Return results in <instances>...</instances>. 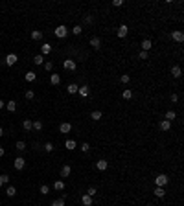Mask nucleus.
<instances>
[{
	"label": "nucleus",
	"mask_w": 184,
	"mask_h": 206,
	"mask_svg": "<svg viewBox=\"0 0 184 206\" xmlns=\"http://www.w3.org/2000/svg\"><path fill=\"white\" fill-rule=\"evenodd\" d=\"M64 147L68 149V151H74V149L77 147V144H76V140H66L64 142Z\"/></svg>",
	"instance_id": "obj_11"
},
{
	"label": "nucleus",
	"mask_w": 184,
	"mask_h": 206,
	"mask_svg": "<svg viewBox=\"0 0 184 206\" xmlns=\"http://www.w3.org/2000/svg\"><path fill=\"white\" fill-rule=\"evenodd\" d=\"M22 127H24V131H31L33 129V122H31V120H24Z\"/></svg>",
	"instance_id": "obj_23"
},
{
	"label": "nucleus",
	"mask_w": 184,
	"mask_h": 206,
	"mask_svg": "<svg viewBox=\"0 0 184 206\" xmlns=\"http://www.w3.org/2000/svg\"><path fill=\"white\" fill-rule=\"evenodd\" d=\"M13 164H15V168H17V169H24V168H26V160H24L22 157H17Z\"/></svg>",
	"instance_id": "obj_8"
},
{
	"label": "nucleus",
	"mask_w": 184,
	"mask_h": 206,
	"mask_svg": "<svg viewBox=\"0 0 184 206\" xmlns=\"http://www.w3.org/2000/svg\"><path fill=\"white\" fill-rule=\"evenodd\" d=\"M31 39H33V41H41V39H42V31H41V29H33V31H31Z\"/></svg>",
	"instance_id": "obj_15"
},
{
	"label": "nucleus",
	"mask_w": 184,
	"mask_h": 206,
	"mask_svg": "<svg viewBox=\"0 0 184 206\" xmlns=\"http://www.w3.org/2000/svg\"><path fill=\"white\" fill-rule=\"evenodd\" d=\"M53 190H59V192L64 190V182L63 180H55V182H53Z\"/></svg>",
	"instance_id": "obj_28"
},
{
	"label": "nucleus",
	"mask_w": 184,
	"mask_h": 206,
	"mask_svg": "<svg viewBox=\"0 0 184 206\" xmlns=\"http://www.w3.org/2000/svg\"><path fill=\"white\" fill-rule=\"evenodd\" d=\"M77 94H79L81 98H88V94H90V88H88L87 85H83V87L77 88Z\"/></svg>",
	"instance_id": "obj_7"
},
{
	"label": "nucleus",
	"mask_w": 184,
	"mask_h": 206,
	"mask_svg": "<svg viewBox=\"0 0 184 206\" xmlns=\"http://www.w3.org/2000/svg\"><path fill=\"white\" fill-rule=\"evenodd\" d=\"M81 31H83L81 26H74V28H72V33H74V35H81Z\"/></svg>",
	"instance_id": "obj_36"
},
{
	"label": "nucleus",
	"mask_w": 184,
	"mask_h": 206,
	"mask_svg": "<svg viewBox=\"0 0 184 206\" xmlns=\"http://www.w3.org/2000/svg\"><path fill=\"white\" fill-rule=\"evenodd\" d=\"M77 88H79V87H77L76 83H70V85H68V88H66V90H68V94H76V92H77Z\"/></svg>",
	"instance_id": "obj_27"
},
{
	"label": "nucleus",
	"mask_w": 184,
	"mask_h": 206,
	"mask_svg": "<svg viewBox=\"0 0 184 206\" xmlns=\"http://www.w3.org/2000/svg\"><path fill=\"white\" fill-rule=\"evenodd\" d=\"M15 147H17V151H18V153L26 151V144H24V142H17V145H15Z\"/></svg>",
	"instance_id": "obj_32"
},
{
	"label": "nucleus",
	"mask_w": 184,
	"mask_h": 206,
	"mask_svg": "<svg viewBox=\"0 0 184 206\" xmlns=\"http://www.w3.org/2000/svg\"><path fill=\"white\" fill-rule=\"evenodd\" d=\"M160 129H162V131H170V129H171V122L162 120V122H160Z\"/></svg>",
	"instance_id": "obj_24"
},
{
	"label": "nucleus",
	"mask_w": 184,
	"mask_h": 206,
	"mask_svg": "<svg viewBox=\"0 0 184 206\" xmlns=\"http://www.w3.org/2000/svg\"><path fill=\"white\" fill-rule=\"evenodd\" d=\"M96 168L99 169V171H105V169L109 168V162H107V160H98V162H96Z\"/></svg>",
	"instance_id": "obj_10"
},
{
	"label": "nucleus",
	"mask_w": 184,
	"mask_h": 206,
	"mask_svg": "<svg viewBox=\"0 0 184 206\" xmlns=\"http://www.w3.org/2000/svg\"><path fill=\"white\" fill-rule=\"evenodd\" d=\"M59 131H61L63 134L70 133V131H72V123H68V122H64V123H61V125H59Z\"/></svg>",
	"instance_id": "obj_9"
},
{
	"label": "nucleus",
	"mask_w": 184,
	"mask_h": 206,
	"mask_svg": "<svg viewBox=\"0 0 184 206\" xmlns=\"http://www.w3.org/2000/svg\"><path fill=\"white\" fill-rule=\"evenodd\" d=\"M90 118L94 120V122H99V120L103 118V114H101V110H92V114H90Z\"/></svg>",
	"instance_id": "obj_16"
},
{
	"label": "nucleus",
	"mask_w": 184,
	"mask_h": 206,
	"mask_svg": "<svg viewBox=\"0 0 184 206\" xmlns=\"http://www.w3.org/2000/svg\"><path fill=\"white\" fill-rule=\"evenodd\" d=\"M171 74H173V77H181V76H182V70H181V66H177V64H175V66L171 68Z\"/></svg>",
	"instance_id": "obj_21"
},
{
	"label": "nucleus",
	"mask_w": 184,
	"mask_h": 206,
	"mask_svg": "<svg viewBox=\"0 0 184 206\" xmlns=\"http://www.w3.org/2000/svg\"><path fill=\"white\" fill-rule=\"evenodd\" d=\"M127 33H129V26L127 24H122V26L118 28V37L123 39V37H127Z\"/></svg>",
	"instance_id": "obj_6"
},
{
	"label": "nucleus",
	"mask_w": 184,
	"mask_h": 206,
	"mask_svg": "<svg viewBox=\"0 0 184 206\" xmlns=\"http://www.w3.org/2000/svg\"><path fill=\"white\" fill-rule=\"evenodd\" d=\"M2 134H4V129H2V127H0V136H2Z\"/></svg>",
	"instance_id": "obj_49"
},
{
	"label": "nucleus",
	"mask_w": 184,
	"mask_h": 206,
	"mask_svg": "<svg viewBox=\"0 0 184 206\" xmlns=\"http://www.w3.org/2000/svg\"><path fill=\"white\" fill-rule=\"evenodd\" d=\"M120 81H122V83H129V81H131V76H129V74H122Z\"/></svg>",
	"instance_id": "obj_34"
},
{
	"label": "nucleus",
	"mask_w": 184,
	"mask_h": 206,
	"mask_svg": "<svg viewBox=\"0 0 184 206\" xmlns=\"http://www.w3.org/2000/svg\"><path fill=\"white\" fill-rule=\"evenodd\" d=\"M70 171H72L70 166H63V169H61V177H68V175H70Z\"/></svg>",
	"instance_id": "obj_26"
},
{
	"label": "nucleus",
	"mask_w": 184,
	"mask_h": 206,
	"mask_svg": "<svg viewBox=\"0 0 184 206\" xmlns=\"http://www.w3.org/2000/svg\"><path fill=\"white\" fill-rule=\"evenodd\" d=\"M6 195H8V197H15V195H17V188H15V186H8V188H6Z\"/></svg>",
	"instance_id": "obj_18"
},
{
	"label": "nucleus",
	"mask_w": 184,
	"mask_h": 206,
	"mask_svg": "<svg viewBox=\"0 0 184 206\" xmlns=\"http://www.w3.org/2000/svg\"><path fill=\"white\" fill-rule=\"evenodd\" d=\"M171 39L175 42H182L184 41V33L181 31V29H175V31H171Z\"/></svg>",
	"instance_id": "obj_4"
},
{
	"label": "nucleus",
	"mask_w": 184,
	"mask_h": 206,
	"mask_svg": "<svg viewBox=\"0 0 184 206\" xmlns=\"http://www.w3.org/2000/svg\"><path fill=\"white\" fill-rule=\"evenodd\" d=\"M35 79H37V74L35 72H26V81L28 83H33Z\"/></svg>",
	"instance_id": "obj_22"
},
{
	"label": "nucleus",
	"mask_w": 184,
	"mask_h": 206,
	"mask_svg": "<svg viewBox=\"0 0 184 206\" xmlns=\"http://www.w3.org/2000/svg\"><path fill=\"white\" fill-rule=\"evenodd\" d=\"M50 83H52V85H59V83H61V76H59V74H52V76H50Z\"/></svg>",
	"instance_id": "obj_17"
},
{
	"label": "nucleus",
	"mask_w": 184,
	"mask_h": 206,
	"mask_svg": "<svg viewBox=\"0 0 184 206\" xmlns=\"http://www.w3.org/2000/svg\"><path fill=\"white\" fill-rule=\"evenodd\" d=\"M63 66H64V70H70V72H74V70L77 68V64H76L74 59H64V61H63Z\"/></svg>",
	"instance_id": "obj_3"
},
{
	"label": "nucleus",
	"mask_w": 184,
	"mask_h": 206,
	"mask_svg": "<svg viewBox=\"0 0 184 206\" xmlns=\"http://www.w3.org/2000/svg\"><path fill=\"white\" fill-rule=\"evenodd\" d=\"M0 180H2V184H8V182H9V177H8V175H2Z\"/></svg>",
	"instance_id": "obj_44"
},
{
	"label": "nucleus",
	"mask_w": 184,
	"mask_h": 206,
	"mask_svg": "<svg viewBox=\"0 0 184 206\" xmlns=\"http://www.w3.org/2000/svg\"><path fill=\"white\" fill-rule=\"evenodd\" d=\"M81 203H83V206H92V197L85 193V195L81 197Z\"/></svg>",
	"instance_id": "obj_14"
},
{
	"label": "nucleus",
	"mask_w": 184,
	"mask_h": 206,
	"mask_svg": "<svg viewBox=\"0 0 184 206\" xmlns=\"http://www.w3.org/2000/svg\"><path fill=\"white\" fill-rule=\"evenodd\" d=\"M171 101H173V103L179 101V96H177V94H171Z\"/></svg>",
	"instance_id": "obj_46"
},
{
	"label": "nucleus",
	"mask_w": 184,
	"mask_h": 206,
	"mask_svg": "<svg viewBox=\"0 0 184 206\" xmlns=\"http://www.w3.org/2000/svg\"><path fill=\"white\" fill-rule=\"evenodd\" d=\"M17 61H18L17 53H8V55H6V64H8V66H13Z\"/></svg>",
	"instance_id": "obj_5"
},
{
	"label": "nucleus",
	"mask_w": 184,
	"mask_h": 206,
	"mask_svg": "<svg viewBox=\"0 0 184 206\" xmlns=\"http://www.w3.org/2000/svg\"><path fill=\"white\" fill-rule=\"evenodd\" d=\"M153 195H155V197H164V195H166V190L160 188V186H157V188L153 190Z\"/></svg>",
	"instance_id": "obj_13"
},
{
	"label": "nucleus",
	"mask_w": 184,
	"mask_h": 206,
	"mask_svg": "<svg viewBox=\"0 0 184 206\" xmlns=\"http://www.w3.org/2000/svg\"><path fill=\"white\" fill-rule=\"evenodd\" d=\"M33 98H35L33 90H26V99H33Z\"/></svg>",
	"instance_id": "obj_41"
},
{
	"label": "nucleus",
	"mask_w": 184,
	"mask_h": 206,
	"mask_svg": "<svg viewBox=\"0 0 184 206\" xmlns=\"http://www.w3.org/2000/svg\"><path fill=\"white\" fill-rule=\"evenodd\" d=\"M112 6H114V8H120V6H123V0H114V2H112Z\"/></svg>",
	"instance_id": "obj_43"
},
{
	"label": "nucleus",
	"mask_w": 184,
	"mask_h": 206,
	"mask_svg": "<svg viewBox=\"0 0 184 206\" xmlns=\"http://www.w3.org/2000/svg\"><path fill=\"white\" fill-rule=\"evenodd\" d=\"M52 68H53V63H52V61L44 63V70H48V72H50V70H52Z\"/></svg>",
	"instance_id": "obj_42"
},
{
	"label": "nucleus",
	"mask_w": 184,
	"mask_h": 206,
	"mask_svg": "<svg viewBox=\"0 0 184 206\" xmlns=\"http://www.w3.org/2000/svg\"><path fill=\"white\" fill-rule=\"evenodd\" d=\"M138 59H147V52H140L138 53Z\"/></svg>",
	"instance_id": "obj_45"
},
{
	"label": "nucleus",
	"mask_w": 184,
	"mask_h": 206,
	"mask_svg": "<svg viewBox=\"0 0 184 206\" xmlns=\"http://www.w3.org/2000/svg\"><path fill=\"white\" fill-rule=\"evenodd\" d=\"M168 180H170V179H168V175L160 173L158 177H155V184H157V186H160V188H164V186L168 184Z\"/></svg>",
	"instance_id": "obj_2"
},
{
	"label": "nucleus",
	"mask_w": 184,
	"mask_h": 206,
	"mask_svg": "<svg viewBox=\"0 0 184 206\" xmlns=\"http://www.w3.org/2000/svg\"><path fill=\"white\" fill-rule=\"evenodd\" d=\"M53 33H55L57 39H64V37L68 35V28H66V26H57L55 29H53Z\"/></svg>",
	"instance_id": "obj_1"
},
{
	"label": "nucleus",
	"mask_w": 184,
	"mask_h": 206,
	"mask_svg": "<svg viewBox=\"0 0 184 206\" xmlns=\"http://www.w3.org/2000/svg\"><path fill=\"white\" fill-rule=\"evenodd\" d=\"M6 109L9 110V112H15V110H17V101H13V99H11V101H8L6 103Z\"/></svg>",
	"instance_id": "obj_20"
},
{
	"label": "nucleus",
	"mask_w": 184,
	"mask_h": 206,
	"mask_svg": "<svg viewBox=\"0 0 184 206\" xmlns=\"http://www.w3.org/2000/svg\"><path fill=\"white\" fill-rule=\"evenodd\" d=\"M79 149H81V151H83V153H87V151H88V149H90V145H88L87 142H83V144H81V147H79Z\"/></svg>",
	"instance_id": "obj_40"
},
{
	"label": "nucleus",
	"mask_w": 184,
	"mask_h": 206,
	"mask_svg": "<svg viewBox=\"0 0 184 206\" xmlns=\"http://www.w3.org/2000/svg\"><path fill=\"white\" fill-rule=\"evenodd\" d=\"M4 157V147H0V158Z\"/></svg>",
	"instance_id": "obj_48"
},
{
	"label": "nucleus",
	"mask_w": 184,
	"mask_h": 206,
	"mask_svg": "<svg viewBox=\"0 0 184 206\" xmlns=\"http://www.w3.org/2000/svg\"><path fill=\"white\" fill-rule=\"evenodd\" d=\"M41 193H42V195H48V193H50V188H48L46 184H42V186H41Z\"/></svg>",
	"instance_id": "obj_38"
},
{
	"label": "nucleus",
	"mask_w": 184,
	"mask_h": 206,
	"mask_svg": "<svg viewBox=\"0 0 184 206\" xmlns=\"http://www.w3.org/2000/svg\"><path fill=\"white\" fill-rule=\"evenodd\" d=\"M175 118H177V114L173 112V110H168V112H166V120H168V122H173Z\"/></svg>",
	"instance_id": "obj_30"
},
{
	"label": "nucleus",
	"mask_w": 184,
	"mask_h": 206,
	"mask_svg": "<svg viewBox=\"0 0 184 206\" xmlns=\"http://www.w3.org/2000/svg\"><path fill=\"white\" fill-rule=\"evenodd\" d=\"M44 151H46V153H52V151H53V144H52V142H46V144H44Z\"/></svg>",
	"instance_id": "obj_33"
},
{
	"label": "nucleus",
	"mask_w": 184,
	"mask_h": 206,
	"mask_svg": "<svg viewBox=\"0 0 184 206\" xmlns=\"http://www.w3.org/2000/svg\"><path fill=\"white\" fill-rule=\"evenodd\" d=\"M96 193H98V190L94 188V186H90V188L87 190V195H90V197H94V195H96Z\"/></svg>",
	"instance_id": "obj_35"
},
{
	"label": "nucleus",
	"mask_w": 184,
	"mask_h": 206,
	"mask_svg": "<svg viewBox=\"0 0 184 206\" xmlns=\"http://www.w3.org/2000/svg\"><path fill=\"white\" fill-rule=\"evenodd\" d=\"M50 52H52V46H50V44H42L41 46V55H48Z\"/></svg>",
	"instance_id": "obj_25"
},
{
	"label": "nucleus",
	"mask_w": 184,
	"mask_h": 206,
	"mask_svg": "<svg viewBox=\"0 0 184 206\" xmlns=\"http://www.w3.org/2000/svg\"><path fill=\"white\" fill-rule=\"evenodd\" d=\"M52 206H64V199H57V201H53Z\"/></svg>",
	"instance_id": "obj_39"
},
{
	"label": "nucleus",
	"mask_w": 184,
	"mask_h": 206,
	"mask_svg": "<svg viewBox=\"0 0 184 206\" xmlns=\"http://www.w3.org/2000/svg\"><path fill=\"white\" fill-rule=\"evenodd\" d=\"M90 46L94 50H99V46H101V41H99V37H92L90 39Z\"/></svg>",
	"instance_id": "obj_12"
},
{
	"label": "nucleus",
	"mask_w": 184,
	"mask_h": 206,
	"mask_svg": "<svg viewBox=\"0 0 184 206\" xmlns=\"http://www.w3.org/2000/svg\"><path fill=\"white\" fill-rule=\"evenodd\" d=\"M0 188H2V180H0Z\"/></svg>",
	"instance_id": "obj_50"
},
{
	"label": "nucleus",
	"mask_w": 184,
	"mask_h": 206,
	"mask_svg": "<svg viewBox=\"0 0 184 206\" xmlns=\"http://www.w3.org/2000/svg\"><path fill=\"white\" fill-rule=\"evenodd\" d=\"M147 206H153V204H147Z\"/></svg>",
	"instance_id": "obj_51"
},
{
	"label": "nucleus",
	"mask_w": 184,
	"mask_h": 206,
	"mask_svg": "<svg viewBox=\"0 0 184 206\" xmlns=\"http://www.w3.org/2000/svg\"><path fill=\"white\" fill-rule=\"evenodd\" d=\"M122 96H123V99H131V98H133V90H131V88H125Z\"/></svg>",
	"instance_id": "obj_29"
},
{
	"label": "nucleus",
	"mask_w": 184,
	"mask_h": 206,
	"mask_svg": "<svg viewBox=\"0 0 184 206\" xmlns=\"http://www.w3.org/2000/svg\"><path fill=\"white\" fill-rule=\"evenodd\" d=\"M4 107H6V103H4L2 99H0V109H4Z\"/></svg>",
	"instance_id": "obj_47"
},
{
	"label": "nucleus",
	"mask_w": 184,
	"mask_h": 206,
	"mask_svg": "<svg viewBox=\"0 0 184 206\" xmlns=\"http://www.w3.org/2000/svg\"><path fill=\"white\" fill-rule=\"evenodd\" d=\"M44 63V55H35L33 57V64H42Z\"/></svg>",
	"instance_id": "obj_31"
},
{
	"label": "nucleus",
	"mask_w": 184,
	"mask_h": 206,
	"mask_svg": "<svg viewBox=\"0 0 184 206\" xmlns=\"http://www.w3.org/2000/svg\"><path fill=\"white\" fill-rule=\"evenodd\" d=\"M33 129H35V131H41V129H42V122H39V120H37V122H33Z\"/></svg>",
	"instance_id": "obj_37"
},
{
	"label": "nucleus",
	"mask_w": 184,
	"mask_h": 206,
	"mask_svg": "<svg viewBox=\"0 0 184 206\" xmlns=\"http://www.w3.org/2000/svg\"><path fill=\"white\" fill-rule=\"evenodd\" d=\"M153 42L149 41V39H146V41H142V52H147V50H151Z\"/></svg>",
	"instance_id": "obj_19"
}]
</instances>
